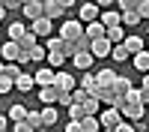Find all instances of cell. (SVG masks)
I'll return each instance as SVG.
<instances>
[{
	"instance_id": "1",
	"label": "cell",
	"mask_w": 149,
	"mask_h": 132,
	"mask_svg": "<svg viewBox=\"0 0 149 132\" xmlns=\"http://www.w3.org/2000/svg\"><path fill=\"white\" fill-rule=\"evenodd\" d=\"M0 54H3L6 63H9V60H15V63H21V66L30 60V57H27V51H24V48H18V42H15V39H9L3 48H0Z\"/></svg>"
},
{
	"instance_id": "2",
	"label": "cell",
	"mask_w": 149,
	"mask_h": 132,
	"mask_svg": "<svg viewBox=\"0 0 149 132\" xmlns=\"http://www.w3.org/2000/svg\"><path fill=\"white\" fill-rule=\"evenodd\" d=\"M95 117H98V126H102V129H107V132H113V129H116V123L122 120V114L116 111L113 105H107L104 111H98Z\"/></svg>"
},
{
	"instance_id": "3",
	"label": "cell",
	"mask_w": 149,
	"mask_h": 132,
	"mask_svg": "<svg viewBox=\"0 0 149 132\" xmlns=\"http://www.w3.org/2000/svg\"><path fill=\"white\" fill-rule=\"evenodd\" d=\"M54 87L57 90H74V87H78V78H74L66 66L63 69H54Z\"/></svg>"
},
{
	"instance_id": "4",
	"label": "cell",
	"mask_w": 149,
	"mask_h": 132,
	"mask_svg": "<svg viewBox=\"0 0 149 132\" xmlns=\"http://www.w3.org/2000/svg\"><path fill=\"white\" fill-rule=\"evenodd\" d=\"M27 30H33L39 39H45V36H51V33H54V21H51V18H45V15H39V18H33V21H30V27H27Z\"/></svg>"
},
{
	"instance_id": "5",
	"label": "cell",
	"mask_w": 149,
	"mask_h": 132,
	"mask_svg": "<svg viewBox=\"0 0 149 132\" xmlns=\"http://www.w3.org/2000/svg\"><path fill=\"white\" fill-rule=\"evenodd\" d=\"M143 111H146L143 102H131V99H125V102L119 105V114L125 117V120H137V117H143Z\"/></svg>"
},
{
	"instance_id": "6",
	"label": "cell",
	"mask_w": 149,
	"mask_h": 132,
	"mask_svg": "<svg viewBox=\"0 0 149 132\" xmlns=\"http://www.w3.org/2000/svg\"><path fill=\"white\" fill-rule=\"evenodd\" d=\"M81 33H84V24L78 18H66L63 27H60V39H74V36H81Z\"/></svg>"
},
{
	"instance_id": "7",
	"label": "cell",
	"mask_w": 149,
	"mask_h": 132,
	"mask_svg": "<svg viewBox=\"0 0 149 132\" xmlns=\"http://www.w3.org/2000/svg\"><path fill=\"white\" fill-rule=\"evenodd\" d=\"M42 15L51 18V21H54V18H66V9L60 6L57 0H42Z\"/></svg>"
},
{
	"instance_id": "8",
	"label": "cell",
	"mask_w": 149,
	"mask_h": 132,
	"mask_svg": "<svg viewBox=\"0 0 149 132\" xmlns=\"http://www.w3.org/2000/svg\"><path fill=\"white\" fill-rule=\"evenodd\" d=\"M98 12H102V9H98L95 3H84V6H78V21H81V24L95 21V18H98Z\"/></svg>"
},
{
	"instance_id": "9",
	"label": "cell",
	"mask_w": 149,
	"mask_h": 132,
	"mask_svg": "<svg viewBox=\"0 0 149 132\" xmlns=\"http://www.w3.org/2000/svg\"><path fill=\"white\" fill-rule=\"evenodd\" d=\"M33 81H36V87H45V84H54V69H51V66H42V63H39V69H36Z\"/></svg>"
},
{
	"instance_id": "10",
	"label": "cell",
	"mask_w": 149,
	"mask_h": 132,
	"mask_svg": "<svg viewBox=\"0 0 149 132\" xmlns=\"http://www.w3.org/2000/svg\"><path fill=\"white\" fill-rule=\"evenodd\" d=\"M69 60L74 63V69H81V72H84V69H90V66H93V60H95V57H93L90 51H74Z\"/></svg>"
},
{
	"instance_id": "11",
	"label": "cell",
	"mask_w": 149,
	"mask_h": 132,
	"mask_svg": "<svg viewBox=\"0 0 149 132\" xmlns=\"http://www.w3.org/2000/svg\"><path fill=\"white\" fill-rule=\"evenodd\" d=\"M39 117H42V129L57 126V120H60V114H57V108H54V105H45L42 111H39Z\"/></svg>"
},
{
	"instance_id": "12",
	"label": "cell",
	"mask_w": 149,
	"mask_h": 132,
	"mask_svg": "<svg viewBox=\"0 0 149 132\" xmlns=\"http://www.w3.org/2000/svg\"><path fill=\"white\" fill-rule=\"evenodd\" d=\"M90 54H93V57H107V54H110V42L104 39V36L93 39V42H90Z\"/></svg>"
},
{
	"instance_id": "13",
	"label": "cell",
	"mask_w": 149,
	"mask_h": 132,
	"mask_svg": "<svg viewBox=\"0 0 149 132\" xmlns=\"http://www.w3.org/2000/svg\"><path fill=\"white\" fill-rule=\"evenodd\" d=\"M102 126H98V117L95 114H84L78 120V132H98Z\"/></svg>"
},
{
	"instance_id": "14",
	"label": "cell",
	"mask_w": 149,
	"mask_h": 132,
	"mask_svg": "<svg viewBox=\"0 0 149 132\" xmlns=\"http://www.w3.org/2000/svg\"><path fill=\"white\" fill-rule=\"evenodd\" d=\"M21 12H24V18H39L42 15V0H27V3H21Z\"/></svg>"
},
{
	"instance_id": "15",
	"label": "cell",
	"mask_w": 149,
	"mask_h": 132,
	"mask_svg": "<svg viewBox=\"0 0 149 132\" xmlns=\"http://www.w3.org/2000/svg\"><path fill=\"white\" fill-rule=\"evenodd\" d=\"M122 36H125V27H122V24H110V27H104V39H107L110 45L122 42Z\"/></svg>"
},
{
	"instance_id": "16",
	"label": "cell",
	"mask_w": 149,
	"mask_h": 132,
	"mask_svg": "<svg viewBox=\"0 0 149 132\" xmlns=\"http://www.w3.org/2000/svg\"><path fill=\"white\" fill-rule=\"evenodd\" d=\"M122 45L128 48V54H134V51H140V48H143V36H137V33H125V36H122Z\"/></svg>"
},
{
	"instance_id": "17",
	"label": "cell",
	"mask_w": 149,
	"mask_h": 132,
	"mask_svg": "<svg viewBox=\"0 0 149 132\" xmlns=\"http://www.w3.org/2000/svg\"><path fill=\"white\" fill-rule=\"evenodd\" d=\"M98 21H102L104 27H110V24H119V9H116V6L102 9V12H98Z\"/></svg>"
},
{
	"instance_id": "18",
	"label": "cell",
	"mask_w": 149,
	"mask_h": 132,
	"mask_svg": "<svg viewBox=\"0 0 149 132\" xmlns=\"http://www.w3.org/2000/svg\"><path fill=\"white\" fill-rule=\"evenodd\" d=\"M66 60H69V57H66L63 51H48V54H45V63L51 66V69H63Z\"/></svg>"
},
{
	"instance_id": "19",
	"label": "cell",
	"mask_w": 149,
	"mask_h": 132,
	"mask_svg": "<svg viewBox=\"0 0 149 132\" xmlns=\"http://www.w3.org/2000/svg\"><path fill=\"white\" fill-rule=\"evenodd\" d=\"M131 63H134V69H137V72H149V54L140 48V51L131 54Z\"/></svg>"
},
{
	"instance_id": "20",
	"label": "cell",
	"mask_w": 149,
	"mask_h": 132,
	"mask_svg": "<svg viewBox=\"0 0 149 132\" xmlns=\"http://www.w3.org/2000/svg\"><path fill=\"white\" fill-rule=\"evenodd\" d=\"M84 33L90 36V39H98V36H104V24L98 21V18H95V21H86V24H84Z\"/></svg>"
},
{
	"instance_id": "21",
	"label": "cell",
	"mask_w": 149,
	"mask_h": 132,
	"mask_svg": "<svg viewBox=\"0 0 149 132\" xmlns=\"http://www.w3.org/2000/svg\"><path fill=\"white\" fill-rule=\"evenodd\" d=\"M107 57H113L116 63H125V60H128L131 54H128V48L122 45V42H116V45H110V54H107Z\"/></svg>"
},
{
	"instance_id": "22",
	"label": "cell",
	"mask_w": 149,
	"mask_h": 132,
	"mask_svg": "<svg viewBox=\"0 0 149 132\" xmlns=\"http://www.w3.org/2000/svg\"><path fill=\"white\" fill-rule=\"evenodd\" d=\"M15 42H18V48H24V51H27V48H33L36 42H39V36H36L33 30H24V33L18 36V39H15Z\"/></svg>"
},
{
	"instance_id": "23",
	"label": "cell",
	"mask_w": 149,
	"mask_h": 132,
	"mask_svg": "<svg viewBox=\"0 0 149 132\" xmlns=\"http://www.w3.org/2000/svg\"><path fill=\"white\" fill-rule=\"evenodd\" d=\"M39 102H45V105L57 102V87H54V84H45V87H39Z\"/></svg>"
},
{
	"instance_id": "24",
	"label": "cell",
	"mask_w": 149,
	"mask_h": 132,
	"mask_svg": "<svg viewBox=\"0 0 149 132\" xmlns=\"http://www.w3.org/2000/svg\"><path fill=\"white\" fill-rule=\"evenodd\" d=\"M110 87H113L116 96H125V93L131 90V81H128V78H122V75H116L113 81H110Z\"/></svg>"
},
{
	"instance_id": "25",
	"label": "cell",
	"mask_w": 149,
	"mask_h": 132,
	"mask_svg": "<svg viewBox=\"0 0 149 132\" xmlns=\"http://www.w3.org/2000/svg\"><path fill=\"white\" fill-rule=\"evenodd\" d=\"M45 54H48V48H45L42 42H36L33 48H27V57L36 60V63H45Z\"/></svg>"
},
{
	"instance_id": "26",
	"label": "cell",
	"mask_w": 149,
	"mask_h": 132,
	"mask_svg": "<svg viewBox=\"0 0 149 132\" xmlns=\"http://www.w3.org/2000/svg\"><path fill=\"white\" fill-rule=\"evenodd\" d=\"M15 87H18L21 93H27V90H33V87H36V81H33V75H27V72H21V75L15 78Z\"/></svg>"
},
{
	"instance_id": "27",
	"label": "cell",
	"mask_w": 149,
	"mask_h": 132,
	"mask_svg": "<svg viewBox=\"0 0 149 132\" xmlns=\"http://www.w3.org/2000/svg\"><path fill=\"white\" fill-rule=\"evenodd\" d=\"M113 78H116L113 69H98V72H95V84H110Z\"/></svg>"
},
{
	"instance_id": "28",
	"label": "cell",
	"mask_w": 149,
	"mask_h": 132,
	"mask_svg": "<svg viewBox=\"0 0 149 132\" xmlns=\"http://www.w3.org/2000/svg\"><path fill=\"white\" fill-rule=\"evenodd\" d=\"M3 75H6V78H12V81H15V78L21 75V63H15V60H9V63L3 66Z\"/></svg>"
},
{
	"instance_id": "29",
	"label": "cell",
	"mask_w": 149,
	"mask_h": 132,
	"mask_svg": "<svg viewBox=\"0 0 149 132\" xmlns=\"http://www.w3.org/2000/svg\"><path fill=\"white\" fill-rule=\"evenodd\" d=\"M81 105H84V111H86V114H98V105H102V102H98L95 96L90 93V96H86V99H84Z\"/></svg>"
},
{
	"instance_id": "30",
	"label": "cell",
	"mask_w": 149,
	"mask_h": 132,
	"mask_svg": "<svg viewBox=\"0 0 149 132\" xmlns=\"http://www.w3.org/2000/svg\"><path fill=\"white\" fill-rule=\"evenodd\" d=\"M72 42H74V51H90V42H93V39H90L86 33H81V36H74Z\"/></svg>"
},
{
	"instance_id": "31",
	"label": "cell",
	"mask_w": 149,
	"mask_h": 132,
	"mask_svg": "<svg viewBox=\"0 0 149 132\" xmlns=\"http://www.w3.org/2000/svg\"><path fill=\"white\" fill-rule=\"evenodd\" d=\"M78 84H81V87H86V90H93V87H95V75H93L90 69H84V75L78 78Z\"/></svg>"
},
{
	"instance_id": "32",
	"label": "cell",
	"mask_w": 149,
	"mask_h": 132,
	"mask_svg": "<svg viewBox=\"0 0 149 132\" xmlns=\"http://www.w3.org/2000/svg\"><path fill=\"white\" fill-rule=\"evenodd\" d=\"M24 114H27V108H24L21 102H15L9 108V123H12V120H24Z\"/></svg>"
},
{
	"instance_id": "33",
	"label": "cell",
	"mask_w": 149,
	"mask_h": 132,
	"mask_svg": "<svg viewBox=\"0 0 149 132\" xmlns=\"http://www.w3.org/2000/svg\"><path fill=\"white\" fill-rule=\"evenodd\" d=\"M24 120H27L30 129H42V117H39V111H27V114H24Z\"/></svg>"
},
{
	"instance_id": "34",
	"label": "cell",
	"mask_w": 149,
	"mask_h": 132,
	"mask_svg": "<svg viewBox=\"0 0 149 132\" xmlns=\"http://www.w3.org/2000/svg\"><path fill=\"white\" fill-rule=\"evenodd\" d=\"M134 12L140 15V21L149 18V0H137V6H134Z\"/></svg>"
},
{
	"instance_id": "35",
	"label": "cell",
	"mask_w": 149,
	"mask_h": 132,
	"mask_svg": "<svg viewBox=\"0 0 149 132\" xmlns=\"http://www.w3.org/2000/svg\"><path fill=\"white\" fill-rule=\"evenodd\" d=\"M24 30H27V27H24L21 21H12V24H9V39H18V36H21Z\"/></svg>"
},
{
	"instance_id": "36",
	"label": "cell",
	"mask_w": 149,
	"mask_h": 132,
	"mask_svg": "<svg viewBox=\"0 0 149 132\" xmlns=\"http://www.w3.org/2000/svg\"><path fill=\"white\" fill-rule=\"evenodd\" d=\"M12 87H15V81H12V78H6V75H0V96H6Z\"/></svg>"
},
{
	"instance_id": "37",
	"label": "cell",
	"mask_w": 149,
	"mask_h": 132,
	"mask_svg": "<svg viewBox=\"0 0 149 132\" xmlns=\"http://www.w3.org/2000/svg\"><path fill=\"white\" fill-rule=\"evenodd\" d=\"M119 12H125V9H134V6H137V0H116V3H113Z\"/></svg>"
},
{
	"instance_id": "38",
	"label": "cell",
	"mask_w": 149,
	"mask_h": 132,
	"mask_svg": "<svg viewBox=\"0 0 149 132\" xmlns=\"http://www.w3.org/2000/svg\"><path fill=\"white\" fill-rule=\"evenodd\" d=\"M93 3H95L98 9H110V6H113V3H116V0H93Z\"/></svg>"
},
{
	"instance_id": "39",
	"label": "cell",
	"mask_w": 149,
	"mask_h": 132,
	"mask_svg": "<svg viewBox=\"0 0 149 132\" xmlns=\"http://www.w3.org/2000/svg\"><path fill=\"white\" fill-rule=\"evenodd\" d=\"M0 6H6V9H21L18 0H0Z\"/></svg>"
},
{
	"instance_id": "40",
	"label": "cell",
	"mask_w": 149,
	"mask_h": 132,
	"mask_svg": "<svg viewBox=\"0 0 149 132\" xmlns=\"http://www.w3.org/2000/svg\"><path fill=\"white\" fill-rule=\"evenodd\" d=\"M66 132H78V120H69V123H66Z\"/></svg>"
},
{
	"instance_id": "41",
	"label": "cell",
	"mask_w": 149,
	"mask_h": 132,
	"mask_svg": "<svg viewBox=\"0 0 149 132\" xmlns=\"http://www.w3.org/2000/svg\"><path fill=\"white\" fill-rule=\"evenodd\" d=\"M57 3L63 6V9H69V6H78V3H74V0H57Z\"/></svg>"
},
{
	"instance_id": "42",
	"label": "cell",
	"mask_w": 149,
	"mask_h": 132,
	"mask_svg": "<svg viewBox=\"0 0 149 132\" xmlns=\"http://www.w3.org/2000/svg\"><path fill=\"white\" fill-rule=\"evenodd\" d=\"M3 129H9V117H3V114H0V132H3Z\"/></svg>"
},
{
	"instance_id": "43",
	"label": "cell",
	"mask_w": 149,
	"mask_h": 132,
	"mask_svg": "<svg viewBox=\"0 0 149 132\" xmlns=\"http://www.w3.org/2000/svg\"><path fill=\"white\" fill-rule=\"evenodd\" d=\"M3 15H6V6H0V21H3Z\"/></svg>"
},
{
	"instance_id": "44",
	"label": "cell",
	"mask_w": 149,
	"mask_h": 132,
	"mask_svg": "<svg viewBox=\"0 0 149 132\" xmlns=\"http://www.w3.org/2000/svg\"><path fill=\"white\" fill-rule=\"evenodd\" d=\"M3 66H6V60H0V75H3Z\"/></svg>"
},
{
	"instance_id": "45",
	"label": "cell",
	"mask_w": 149,
	"mask_h": 132,
	"mask_svg": "<svg viewBox=\"0 0 149 132\" xmlns=\"http://www.w3.org/2000/svg\"><path fill=\"white\" fill-rule=\"evenodd\" d=\"M18 3H27V0H18Z\"/></svg>"
}]
</instances>
